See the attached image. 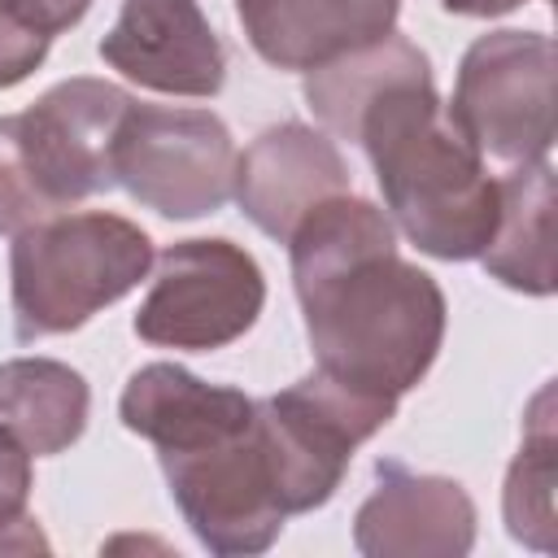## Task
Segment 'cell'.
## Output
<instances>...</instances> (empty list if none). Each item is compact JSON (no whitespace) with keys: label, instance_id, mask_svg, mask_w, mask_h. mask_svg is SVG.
<instances>
[{"label":"cell","instance_id":"obj_7","mask_svg":"<svg viewBox=\"0 0 558 558\" xmlns=\"http://www.w3.org/2000/svg\"><path fill=\"white\" fill-rule=\"evenodd\" d=\"M235 157V140L214 109L135 100L118 126L113 179L144 209L187 222L231 201Z\"/></svg>","mask_w":558,"mask_h":558},{"label":"cell","instance_id":"obj_5","mask_svg":"<svg viewBox=\"0 0 558 558\" xmlns=\"http://www.w3.org/2000/svg\"><path fill=\"white\" fill-rule=\"evenodd\" d=\"M397 414V397L362 392L327 371H310L257 401V436L288 514L318 510L336 497L349 458Z\"/></svg>","mask_w":558,"mask_h":558},{"label":"cell","instance_id":"obj_2","mask_svg":"<svg viewBox=\"0 0 558 558\" xmlns=\"http://www.w3.org/2000/svg\"><path fill=\"white\" fill-rule=\"evenodd\" d=\"M392 227L436 262H471L497 227V179L445 113L436 83L388 92L357 126Z\"/></svg>","mask_w":558,"mask_h":558},{"label":"cell","instance_id":"obj_8","mask_svg":"<svg viewBox=\"0 0 558 558\" xmlns=\"http://www.w3.org/2000/svg\"><path fill=\"white\" fill-rule=\"evenodd\" d=\"M266 305V275L235 240H179L157 257L135 336L157 349L209 353L240 340Z\"/></svg>","mask_w":558,"mask_h":558},{"label":"cell","instance_id":"obj_19","mask_svg":"<svg viewBox=\"0 0 558 558\" xmlns=\"http://www.w3.org/2000/svg\"><path fill=\"white\" fill-rule=\"evenodd\" d=\"M48 48H52V39L44 31H35L9 0H0V92L31 78L44 65Z\"/></svg>","mask_w":558,"mask_h":558},{"label":"cell","instance_id":"obj_3","mask_svg":"<svg viewBox=\"0 0 558 558\" xmlns=\"http://www.w3.org/2000/svg\"><path fill=\"white\" fill-rule=\"evenodd\" d=\"M131 105L118 83L78 74L0 118V235L118 187L113 144Z\"/></svg>","mask_w":558,"mask_h":558},{"label":"cell","instance_id":"obj_18","mask_svg":"<svg viewBox=\"0 0 558 558\" xmlns=\"http://www.w3.org/2000/svg\"><path fill=\"white\" fill-rule=\"evenodd\" d=\"M554 488H558V436H554V388L545 384L527 410L523 445L506 471L501 488V514L506 532L541 554L558 549V514H554Z\"/></svg>","mask_w":558,"mask_h":558},{"label":"cell","instance_id":"obj_15","mask_svg":"<svg viewBox=\"0 0 558 558\" xmlns=\"http://www.w3.org/2000/svg\"><path fill=\"white\" fill-rule=\"evenodd\" d=\"M488 279L523 292L549 296L558 288L554 266V166L532 161L497 179V227L480 253Z\"/></svg>","mask_w":558,"mask_h":558},{"label":"cell","instance_id":"obj_22","mask_svg":"<svg viewBox=\"0 0 558 558\" xmlns=\"http://www.w3.org/2000/svg\"><path fill=\"white\" fill-rule=\"evenodd\" d=\"M519 4L527 0H440V9L458 17H501V13H514Z\"/></svg>","mask_w":558,"mask_h":558},{"label":"cell","instance_id":"obj_12","mask_svg":"<svg viewBox=\"0 0 558 558\" xmlns=\"http://www.w3.org/2000/svg\"><path fill=\"white\" fill-rule=\"evenodd\" d=\"M340 192H353L349 166H344L336 140L305 122L266 126L235 157L231 196L244 209V218L279 244H288L292 227L314 205H323Z\"/></svg>","mask_w":558,"mask_h":558},{"label":"cell","instance_id":"obj_6","mask_svg":"<svg viewBox=\"0 0 558 558\" xmlns=\"http://www.w3.org/2000/svg\"><path fill=\"white\" fill-rule=\"evenodd\" d=\"M558 48L541 31H488L458 65L445 113L484 161L532 166L554 148Z\"/></svg>","mask_w":558,"mask_h":558},{"label":"cell","instance_id":"obj_16","mask_svg":"<svg viewBox=\"0 0 558 558\" xmlns=\"http://www.w3.org/2000/svg\"><path fill=\"white\" fill-rule=\"evenodd\" d=\"M423 78H432L427 52L414 39H405L401 31H388L375 44H362L353 52H340V57L305 70L301 92L327 135L357 144V126L371 113V105H379L388 92H397L405 83H423Z\"/></svg>","mask_w":558,"mask_h":558},{"label":"cell","instance_id":"obj_14","mask_svg":"<svg viewBox=\"0 0 558 558\" xmlns=\"http://www.w3.org/2000/svg\"><path fill=\"white\" fill-rule=\"evenodd\" d=\"M240 26L275 70H314L397 31L401 0H235Z\"/></svg>","mask_w":558,"mask_h":558},{"label":"cell","instance_id":"obj_20","mask_svg":"<svg viewBox=\"0 0 558 558\" xmlns=\"http://www.w3.org/2000/svg\"><path fill=\"white\" fill-rule=\"evenodd\" d=\"M26 501H31V453L9 432H0V549H17L9 532L31 519Z\"/></svg>","mask_w":558,"mask_h":558},{"label":"cell","instance_id":"obj_17","mask_svg":"<svg viewBox=\"0 0 558 558\" xmlns=\"http://www.w3.org/2000/svg\"><path fill=\"white\" fill-rule=\"evenodd\" d=\"M92 410L87 379L57 357L0 362V432H9L31 458L65 453Z\"/></svg>","mask_w":558,"mask_h":558},{"label":"cell","instance_id":"obj_13","mask_svg":"<svg viewBox=\"0 0 558 558\" xmlns=\"http://www.w3.org/2000/svg\"><path fill=\"white\" fill-rule=\"evenodd\" d=\"M118 414L122 427L144 436L157 453H179L244 432L257 401L240 388L209 384L179 362H148L126 379Z\"/></svg>","mask_w":558,"mask_h":558},{"label":"cell","instance_id":"obj_4","mask_svg":"<svg viewBox=\"0 0 558 558\" xmlns=\"http://www.w3.org/2000/svg\"><path fill=\"white\" fill-rule=\"evenodd\" d=\"M153 270V240L140 222L105 209H61L9 244L13 336L22 344L78 331L122 301Z\"/></svg>","mask_w":558,"mask_h":558},{"label":"cell","instance_id":"obj_21","mask_svg":"<svg viewBox=\"0 0 558 558\" xmlns=\"http://www.w3.org/2000/svg\"><path fill=\"white\" fill-rule=\"evenodd\" d=\"M35 31H44L48 39H57L61 31H70V26H78L83 17H87V9H92V0H9Z\"/></svg>","mask_w":558,"mask_h":558},{"label":"cell","instance_id":"obj_9","mask_svg":"<svg viewBox=\"0 0 558 558\" xmlns=\"http://www.w3.org/2000/svg\"><path fill=\"white\" fill-rule=\"evenodd\" d=\"M157 462L183 523L209 554L253 558L279 541L288 510L279 501V488L257 436V414L244 432L227 440L157 453Z\"/></svg>","mask_w":558,"mask_h":558},{"label":"cell","instance_id":"obj_10","mask_svg":"<svg viewBox=\"0 0 558 558\" xmlns=\"http://www.w3.org/2000/svg\"><path fill=\"white\" fill-rule=\"evenodd\" d=\"M100 57L166 96H218L227 83V48L196 0H122Z\"/></svg>","mask_w":558,"mask_h":558},{"label":"cell","instance_id":"obj_11","mask_svg":"<svg viewBox=\"0 0 558 558\" xmlns=\"http://www.w3.org/2000/svg\"><path fill=\"white\" fill-rule=\"evenodd\" d=\"M353 545L366 558H462L475 545V501L449 475L375 462V493L353 514Z\"/></svg>","mask_w":558,"mask_h":558},{"label":"cell","instance_id":"obj_1","mask_svg":"<svg viewBox=\"0 0 558 558\" xmlns=\"http://www.w3.org/2000/svg\"><path fill=\"white\" fill-rule=\"evenodd\" d=\"M288 257L318 371L397 401L423 384L445 340V292L397 253V227L375 201L340 192L314 205Z\"/></svg>","mask_w":558,"mask_h":558}]
</instances>
